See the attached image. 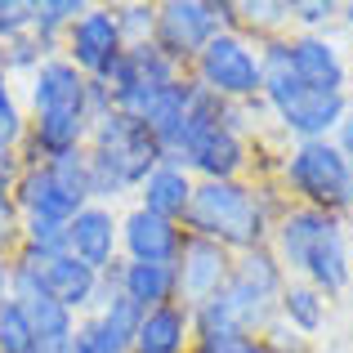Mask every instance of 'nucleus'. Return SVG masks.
Listing matches in <instances>:
<instances>
[{
	"label": "nucleus",
	"instance_id": "nucleus-1",
	"mask_svg": "<svg viewBox=\"0 0 353 353\" xmlns=\"http://www.w3.org/2000/svg\"><path fill=\"white\" fill-rule=\"evenodd\" d=\"M27 103V139L18 148L23 165L54 161L63 152H81L90 143V77H81L63 54H50L32 77L23 81Z\"/></svg>",
	"mask_w": 353,
	"mask_h": 353
},
{
	"label": "nucleus",
	"instance_id": "nucleus-2",
	"mask_svg": "<svg viewBox=\"0 0 353 353\" xmlns=\"http://www.w3.org/2000/svg\"><path fill=\"white\" fill-rule=\"evenodd\" d=\"M286 206L291 201L268 179H201L192 188L183 233L219 241L233 255H246V250L268 246L273 224Z\"/></svg>",
	"mask_w": 353,
	"mask_h": 353
},
{
	"label": "nucleus",
	"instance_id": "nucleus-3",
	"mask_svg": "<svg viewBox=\"0 0 353 353\" xmlns=\"http://www.w3.org/2000/svg\"><path fill=\"white\" fill-rule=\"evenodd\" d=\"M268 250L277 255V264L286 268V277L309 282L313 291L345 295L353 286V259H349V237L345 224L327 210H309V206H286L273 224Z\"/></svg>",
	"mask_w": 353,
	"mask_h": 353
},
{
	"label": "nucleus",
	"instance_id": "nucleus-4",
	"mask_svg": "<svg viewBox=\"0 0 353 353\" xmlns=\"http://www.w3.org/2000/svg\"><path fill=\"white\" fill-rule=\"evenodd\" d=\"M90 201L99 206H117L121 197L139 192V183L165 161L161 143L152 139V130L130 112H108L90 130Z\"/></svg>",
	"mask_w": 353,
	"mask_h": 353
},
{
	"label": "nucleus",
	"instance_id": "nucleus-5",
	"mask_svg": "<svg viewBox=\"0 0 353 353\" xmlns=\"http://www.w3.org/2000/svg\"><path fill=\"white\" fill-rule=\"evenodd\" d=\"M259 63H264L259 99H264L268 117L282 125V134H291L295 143L336 134V125L349 117V94H322V90L304 85L291 72V59H286V36L259 41Z\"/></svg>",
	"mask_w": 353,
	"mask_h": 353
},
{
	"label": "nucleus",
	"instance_id": "nucleus-6",
	"mask_svg": "<svg viewBox=\"0 0 353 353\" xmlns=\"http://www.w3.org/2000/svg\"><path fill=\"white\" fill-rule=\"evenodd\" d=\"M277 179H282L286 197H295V206L327 210L336 219L353 210V170L331 139L291 143L282 165H277Z\"/></svg>",
	"mask_w": 353,
	"mask_h": 353
},
{
	"label": "nucleus",
	"instance_id": "nucleus-7",
	"mask_svg": "<svg viewBox=\"0 0 353 353\" xmlns=\"http://www.w3.org/2000/svg\"><path fill=\"white\" fill-rule=\"evenodd\" d=\"M14 206L23 219H54V224H72L81 206H90V157L63 152L54 161L23 165L14 179Z\"/></svg>",
	"mask_w": 353,
	"mask_h": 353
},
{
	"label": "nucleus",
	"instance_id": "nucleus-8",
	"mask_svg": "<svg viewBox=\"0 0 353 353\" xmlns=\"http://www.w3.org/2000/svg\"><path fill=\"white\" fill-rule=\"evenodd\" d=\"M188 77L197 81L206 94L224 99V103H255L264 90V63H259V41L241 32H219L206 50L192 59Z\"/></svg>",
	"mask_w": 353,
	"mask_h": 353
},
{
	"label": "nucleus",
	"instance_id": "nucleus-9",
	"mask_svg": "<svg viewBox=\"0 0 353 353\" xmlns=\"http://www.w3.org/2000/svg\"><path fill=\"white\" fill-rule=\"evenodd\" d=\"M219 32H224V0H165V5H157L152 45L183 72Z\"/></svg>",
	"mask_w": 353,
	"mask_h": 353
},
{
	"label": "nucleus",
	"instance_id": "nucleus-10",
	"mask_svg": "<svg viewBox=\"0 0 353 353\" xmlns=\"http://www.w3.org/2000/svg\"><path fill=\"white\" fill-rule=\"evenodd\" d=\"M14 264L32 268L36 282L45 286V291L54 295V300L63 304V309H72L77 318H85V313H94L99 295H103V273H94V268H85L81 259H72L68 250H54V255H41V250H14Z\"/></svg>",
	"mask_w": 353,
	"mask_h": 353
},
{
	"label": "nucleus",
	"instance_id": "nucleus-11",
	"mask_svg": "<svg viewBox=\"0 0 353 353\" xmlns=\"http://www.w3.org/2000/svg\"><path fill=\"white\" fill-rule=\"evenodd\" d=\"M121 50H125V41H121L112 5H85V14L63 32V45H59L63 59H68L81 77H90V81L103 77V72L117 63Z\"/></svg>",
	"mask_w": 353,
	"mask_h": 353
},
{
	"label": "nucleus",
	"instance_id": "nucleus-12",
	"mask_svg": "<svg viewBox=\"0 0 353 353\" xmlns=\"http://www.w3.org/2000/svg\"><path fill=\"white\" fill-rule=\"evenodd\" d=\"M233 250H224L219 241H206V237H183V250L174 259V277H179V304L197 309V304L215 300L219 291L228 286L233 277Z\"/></svg>",
	"mask_w": 353,
	"mask_h": 353
},
{
	"label": "nucleus",
	"instance_id": "nucleus-13",
	"mask_svg": "<svg viewBox=\"0 0 353 353\" xmlns=\"http://www.w3.org/2000/svg\"><path fill=\"white\" fill-rule=\"evenodd\" d=\"M68 255L81 259L94 273H108V268L121 259V215L117 206H81L68 224Z\"/></svg>",
	"mask_w": 353,
	"mask_h": 353
},
{
	"label": "nucleus",
	"instance_id": "nucleus-14",
	"mask_svg": "<svg viewBox=\"0 0 353 353\" xmlns=\"http://www.w3.org/2000/svg\"><path fill=\"white\" fill-rule=\"evenodd\" d=\"M286 59H291V72L309 90L345 94L349 63H345V50H340L327 32H295V36H286Z\"/></svg>",
	"mask_w": 353,
	"mask_h": 353
},
{
	"label": "nucleus",
	"instance_id": "nucleus-15",
	"mask_svg": "<svg viewBox=\"0 0 353 353\" xmlns=\"http://www.w3.org/2000/svg\"><path fill=\"white\" fill-rule=\"evenodd\" d=\"M183 224L161 219L143 206H130L121 215V259H134V264H174L183 250Z\"/></svg>",
	"mask_w": 353,
	"mask_h": 353
},
{
	"label": "nucleus",
	"instance_id": "nucleus-16",
	"mask_svg": "<svg viewBox=\"0 0 353 353\" xmlns=\"http://www.w3.org/2000/svg\"><path fill=\"white\" fill-rule=\"evenodd\" d=\"M112 286L125 295L139 309H161V304L179 300V277H174V264H134V259H117L108 268Z\"/></svg>",
	"mask_w": 353,
	"mask_h": 353
},
{
	"label": "nucleus",
	"instance_id": "nucleus-17",
	"mask_svg": "<svg viewBox=\"0 0 353 353\" xmlns=\"http://www.w3.org/2000/svg\"><path fill=\"white\" fill-rule=\"evenodd\" d=\"M192 345H197V336H192V309L174 300V304H161V309L143 313L130 353H192Z\"/></svg>",
	"mask_w": 353,
	"mask_h": 353
},
{
	"label": "nucleus",
	"instance_id": "nucleus-18",
	"mask_svg": "<svg viewBox=\"0 0 353 353\" xmlns=\"http://www.w3.org/2000/svg\"><path fill=\"white\" fill-rule=\"evenodd\" d=\"M192 94H197V81H192L188 72H183L179 81L161 85V90H157V94H152V99H148V103L134 112L148 130H152V139L161 143V152H165V157H170L174 139H179V130H183V112H188Z\"/></svg>",
	"mask_w": 353,
	"mask_h": 353
},
{
	"label": "nucleus",
	"instance_id": "nucleus-19",
	"mask_svg": "<svg viewBox=\"0 0 353 353\" xmlns=\"http://www.w3.org/2000/svg\"><path fill=\"white\" fill-rule=\"evenodd\" d=\"M192 188H197V179H192L183 165L161 161L143 183H139V192H134L139 201H134V206H143V210H152V215H161V219L183 224V215H188V201H192Z\"/></svg>",
	"mask_w": 353,
	"mask_h": 353
},
{
	"label": "nucleus",
	"instance_id": "nucleus-20",
	"mask_svg": "<svg viewBox=\"0 0 353 353\" xmlns=\"http://www.w3.org/2000/svg\"><path fill=\"white\" fill-rule=\"evenodd\" d=\"M331 318V300L322 291H313L309 282H295V277H286L282 295H277V322L282 327H291L295 336L313 340L322 327H327Z\"/></svg>",
	"mask_w": 353,
	"mask_h": 353
},
{
	"label": "nucleus",
	"instance_id": "nucleus-21",
	"mask_svg": "<svg viewBox=\"0 0 353 353\" xmlns=\"http://www.w3.org/2000/svg\"><path fill=\"white\" fill-rule=\"evenodd\" d=\"M85 14V0H36V14H32V36L45 45L50 54H59L63 32H68L77 18Z\"/></svg>",
	"mask_w": 353,
	"mask_h": 353
},
{
	"label": "nucleus",
	"instance_id": "nucleus-22",
	"mask_svg": "<svg viewBox=\"0 0 353 353\" xmlns=\"http://www.w3.org/2000/svg\"><path fill=\"white\" fill-rule=\"evenodd\" d=\"M27 139V103H23V85L9 81L0 72V148H23Z\"/></svg>",
	"mask_w": 353,
	"mask_h": 353
},
{
	"label": "nucleus",
	"instance_id": "nucleus-23",
	"mask_svg": "<svg viewBox=\"0 0 353 353\" xmlns=\"http://www.w3.org/2000/svg\"><path fill=\"white\" fill-rule=\"evenodd\" d=\"M45 59H50V50H45L32 32H23V36H14V41L0 45V72H5L9 81H18V85H23Z\"/></svg>",
	"mask_w": 353,
	"mask_h": 353
},
{
	"label": "nucleus",
	"instance_id": "nucleus-24",
	"mask_svg": "<svg viewBox=\"0 0 353 353\" xmlns=\"http://www.w3.org/2000/svg\"><path fill=\"white\" fill-rule=\"evenodd\" d=\"M0 353H41L36 331H32V322H27L18 300L0 304Z\"/></svg>",
	"mask_w": 353,
	"mask_h": 353
},
{
	"label": "nucleus",
	"instance_id": "nucleus-25",
	"mask_svg": "<svg viewBox=\"0 0 353 353\" xmlns=\"http://www.w3.org/2000/svg\"><path fill=\"white\" fill-rule=\"evenodd\" d=\"M117 9V27H121V41L125 45H143L152 41V27H157V5H112Z\"/></svg>",
	"mask_w": 353,
	"mask_h": 353
},
{
	"label": "nucleus",
	"instance_id": "nucleus-26",
	"mask_svg": "<svg viewBox=\"0 0 353 353\" xmlns=\"http://www.w3.org/2000/svg\"><path fill=\"white\" fill-rule=\"evenodd\" d=\"M23 241V215L14 206V188L0 183V255H14Z\"/></svg>",
	"mask_w": 353,
	"mask_h": 353
},
{
	"label": "nucleus",
	"instance_id": "nucleus-27",
	"mask_svg": "<svg viewBox=\"0 0 353 353\" xmlns=\"http://www.w3.org/2000/svg\"><path fill=\"white\" fill-rule=\"evenodd\" d=\"M331 18H340L336 0H291V23L300 27V32H318Z\"/></svg>",
	"mask_w": 353,
	"mask_h": 353
},
{
	"label": "nucleus",
	"instance_id": "nucleus-28",
	"mask_svg": "<svg viewBox=\"0 0 353 353\" xmlns=\"http://www.w3.org/2000/svg\"><path fill=\"white\" fill-rule=\"evenodd\" d=\"M77 331H81V336H85L90 353H130V340H121L112 327H103V322H99L94 313H85Z\"/></svg>",
	"mask_w": 353,
	"mask_h": 353
},
{
	"label": "nucleus",
	"instance_id": "nucleus-29",
	"mask_svg": "<svg viewBox=\"0 0 353 353\" xmlns=\"http://www.w3.org/2000/svg\"><path fill=\"white\" fill-rule=\"evenodd\" d=\"M264 349L268 353H313V340H304V336H295L291 327H282V322H273V327L264 331Z\"/></svg>",
	"mask_w": 353,
	"mask_h": 353
},
{
	"label": "nucleus",
	"instance_id": "nucleus-30",
	"mask_svg": "<svg viewBox=\"0 0 353 353\" xmlns=\"http://www.w3.org/2000/svg\"><path fill=\"white\" fill-rule=\"evenodd\" d=\"M192 353H268L259 336H233V340H215V345H192Z\"/></svg>",
	"mask_w": 353,
	"mask_h": 353
},
{
	"label": "nucleus",
	"instance_id": "nucleus-31",
	"mask_svg": "<svg viewBox=\"0 0 353 353\" xmlns=\"http://www.w3.org/2000/svg\"><path fill=\"white\" fill-rule=\"evenodd\" d=\"M331 143L340 148V157L349 161V170H353V108H349V117L336 125V134H331Z\"/></svg>",
	"mask_w": 353,
	"mask_h": 353
},
{
	"label": "nucleus",
	"instance_id": "nucleus-32",
	"mask_svg": "<svg viewBox=\"0 0 353 353\" xmlns=\"http://www.w3.org/2000/svg\"><path fill=\"white\" fill-rule=\"evenodd\" d=\"M14 300V255H0V304Z\"/></svg>",
	"mask_w": 353,
	"mask_h": 353
},
{
	"label": "nucleus",
	"instance_id": "nucleus-33",
	"mask_svg": "<svg viewBox=\"0 0 353 353\" xmlns=\"http://www.w3.org/2000/svg\"><path fill=\"white\" fill-rule=\"evenodd\" d=\"M63 353H90V345H85V336H81V331H77V336H72L68 345H63Z\"/></svg>",
	"mask_w": 353,
	"mask_h": 353
},
{
	"label": "nucleus",
	"instance_id": "nucleus-34",
	"mask_svg": "<svg viewBox=\"0 0 353 353\" xmlns=\"http://www.w3.org/2000/svg\"><path fill=\"white\" fill-rule=\"evenodd\" d=\"M340 18H345V23H353V5H340Z\"/></svg>",
	"mask_w": 353,
	"mask_h": 353
}]
</instances>
